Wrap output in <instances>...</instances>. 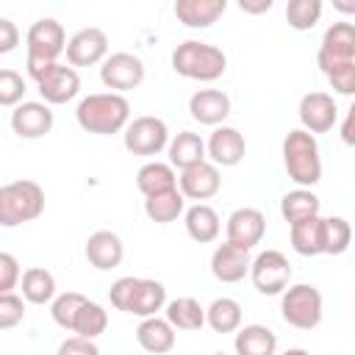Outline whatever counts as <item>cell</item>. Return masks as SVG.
<instances>
[{
	"instance_id": "obj_1",
	"label": "cell",
	"mask_w": 355,
	"mask_h": 355,
	"mask_svg": "<svg viewBox=\"0 0 355 355\" xmlns=\"http://www.w3.org/2000/svg\"><path fill=\"white\" fill-rule=\"evenodd\" d=\"M75 119L86 133L94 136L125 133V128L130 125V103L116 92H94L78 103Z\"/></svg>"
},
{
	"instance_id": "obj_2",
	"label": "cell",
	"mask_w": 355,
	"mask_h": 355,
	"mask_svg": "<svg viewBox=\"0 0 355 355\" xmlns=\"http://www.w3.org/2000/svg\"><path fill=\"white\" fill-rule=\"evenodd\" d=\"M67 33H64V25L55 19V17H42L36 19L28 33H25V67H28V75L36 80H42L55 64H58V55L67 53Z\"/></svg>"
},
{
	"instance_id": "obj_3",
	"label": "cell",
	"mask_w": 355,
	"mask_h": 355,
	"mask_svg": "<svg viewBox=\"0 0 355 355\" xmlns=\"http://www.w3.org/2000/svg\"><path fill=\"white\" fill-rule=\"evenodd\" d=\"M108 300L122 313H133L139 319H150V316H158V311L166 308V288H164L161 280L125 275V277L111 283Z\"/></svg>"
},
{
	"instance_id": "obj_4",
	"label": "cell",
	"mask_w": 355,
	"mask_h": 355,
	"mask_svg": "<svg viewBox=\"0 0 355 355\" xmlns=\"http://www.w3.org/2000/svg\"><path fill=\"white\" fill-rule=\"evenodd\" d=\"M283 169L297 189H313L322 180V153L313 133L294 128L283 139Z\"/></svg>"
},
{
	"instance_id": "obj_5",
	"label": "cell",
	"mask_w": 355,
	"mask_h": 355,
	"mask_svg": "<svg viewBox=\"0 0 355 355\" xmlns=\"http://www.w3.org/2000/svg\"><path fill=\"white\" fill-rule=\"evenodd\" d=\"M172 69L180 78L189 80H200V83H214L225 75L227 69V55L222 53V47L208 44V42H197V39H186L172 50Z\"/></svg>"
},
{
	"instance_id": "obj_6",
	"label": "cell",
	"mask_w": 355,
	"mask_h": 355,
	"mask_svg": "<svg viewBox=\"0 0 355 355\" xmlns=\"http://www.w3.org/2000/svg\"><path fill=\"white\" fill-rule=\"evenodd\" d=\"M44 214V189L36 180H11L0 189V225L17 227Z\"/></svg>"
},
{
	"instance_id": "obj_7",
	"label": "cell",
	"mask_w": 355,
	"mask_h": 355,
	"mask_svg": "<svg viewBox=\"0 0 355 355\" xmlns=\"http://www.w3.org/2000/svg\"><path fill=\"white\" fill-rule=\"evenodd\" d=\"M324 300L313 283H294L280 294V316L294 330H313L322 322Z\"/></svg>"
},
{
	"instance_id": "obj_8",
	"label": "cell",
	"mask_w": 355,
	"mask_h": 355,
	"mask_svg": "<svg viewBox=\"0 0 355 355\" xmlns=\"http://www.w3.org/2000/svg\"><path fill=\"white\" fill-rule=\"evenodd\" d=\"M122 141H125V150L133 155H158L161 150L169 147L172 136L161 116L144 114V116L130 119V125L122 133Z\"/></svg>"
},
{
	"instance_id": "obj_9",
	"label": "cell",
	"mask_w": 355,
	"mask_h": 355,
	"mask_svg": "<svg viewBox=\"0 0 355 355\" xmlns=\"http://www.w3.org/2000/svg\"><path fill=\"white\" fill-rule=\"evenodd\" d=\"M250 280L258 294H266V297L283 294L291 283V263L280 250H263L252 258Z\"/></svg>"
},
{
	"instance_id": "obj_10",
	"label": "cell",
	"mask_w": 355,
	"mask_h": 355,
	"mask_svg": "<svg viewBox=\"0 0 355 355\" xmlns=\"http://www.w3.org/2000/svg\"><path fill=\"white\" fill-rule=\"evenodd\" d=\"M144 61L136 55V53H128V50H119V53H111L103 64H100V80L108 92H116V94H125L130 89H139L144 83Z\"/></svg>"
},
{
	"instance_id": "obj_11",
	"label": "cell",
	"mask_w": 355,
	"mask_h": 355,
	"mask_svg": "<svg viewBox=\"0 0 355 355\" xmlns=\"http://www.w3.org/2000/svg\"><path fill=\"white\" fill-rule=\"evenodd\" d=\"M355 61V22L338 19L333 25H327V31L322 33V44L316 53V64L319 69L327 75L330 69Z\"/></svg>"
},
{
	"instance_id": "obj_12",
	"label": "cell",
	"mask_w": 355,
	"mask_h": 355,
	"mask_svg": "<svg viewBox=\"0 0 355 355\" xmlns=\"http://www.w3.org/2000/svg\"><path fill=\"white\" fill-rule=\"evenodd\" d=\"M297 114H300L302 130H308L313 136L333 130V125L338 122V105H336L333 94H327V92H308V94H302L300 105H297Z\"/></svg>"
},
{
	"instance_id": "obj_13",
	"label": "cell",
	"mask_w": 355,
	"mask_h": 355,
	"mask_svg": "<svg viewBox=\"0 0 355 355\" xmlns=\"http://www.w3.org/2000/svg\"><path fill=\"white\" fill-rule=\"evenodd\" d=\"M108 58V36L103 28H80L67 42L69 67H94Z\"/></svg>"
},
{
	"instance_id": "obj_14",
	"label": "cell",
	"mask_w": 355,
	"mask_h": 355,
	"mask_svg": "<svg viewBox=\"0 0 355 355\" xmlns=\"http://www.w3.org/2000/svg\"><path fill=\"white\" fill-rule=\"evenodd\" d=\"M263 233H266V216L258 208H250V205L236 208L225 222V241H230V244H236L247 252L255 244H261Z\"/></svg>"
},
{
	"instance_id": "obj_15",
	"label": "cell",
	"mask_w": 355,
	"mask_h": 355,
	"mask_svg": "<svg viewBox=\"0 0 355 355\" xmlns=\"http://www.w3.org/2000/svg\"><path fill=\"white\" fill-rule=\"evenodd\" d=\"M53 108L44 100H25L11 111V130L19 139H42L53 130Z\"/></svg>"
},
{
	"instance_id": "obj_16",
	"label": "cell",
	"mask_w": 355,
	"mask_h": 355,
	"mask_svg": "<svg viewBox=\"0 0 355 355\" xmlns=\"http://www.w3.org/2000/svg\"><path fill=\"white\" fill-rule=\"evenodd\" d=\"M208 161L216 164V166H236L244 161L247 155V141H244V133L233 125H219L211 130L208 141Z\"/></svg>"
},
{
	"instance_id": "obj_17",
	"label": "cell",
	"mask_w": 355,
	"mask_h": 355,
	"mask_svg": "<svg viewBox=\"0 0 355 355\" xmlns=\"http://www.w3.org/2000/svg\"><path fill=\"white\" fill-rule=\"evenodd\" d=\"M178 189L186 200H211L214 194H219L222 189V175H219V166L211 164V161H202L197 166H189L178 175Z\"/></svg>"
},
{
	"instance_id": "obj_18",
	"label": "cell",
	"mask_w": 355,
	"mask_h": 355,
	"mask_svg": "<svg viewBox=\"0 0 355 355\" xmlns=\"http://www.w3.org/2000/svg\"><path fill=\"white\" fill-rule=\"evenodd\" d=\"M36 89L42 94V100L47 105H64L69 100L78 97L80 92V75L75 67H67V64H55L42 80H36Z\"/></svg>"
},
{
	"instance_id": "obj_19",
	"label": "cell",
	"mask_w": 355,
	"mask_h": 355,
	"mask_svg": "<svg viewBox=\"0 0 355 355\" xmlns=\"http://www.w3.org/2000/svg\"><path fill=\"white\" fill-rule=\"evenodd\" d=\"M189 114L200 125L219 128L230 116V97L222 89H197L189 97Z\"/></svg>"
},
{
	"instance_id": "obj_20",
	"label": "cell",
	"mask_w": 355,
	"mask_h": 355,
	"mask_svg": "<svg viewBox=\"0 0 355 355\" xmlns=\"http://www.w3.org/2000/svg\"><path fill=\"white\" fill-rule=\"evenodd\" d=\"M83 255L97 272H108L122 263L125 244L114 230H94L83 244Z\"/></svg>"
},
{
	"instance_id": "obj_21",
	"label": "cell",
	"mask_w": 355,
	"mask_h": 355,
	"mask_svg": "<svg viewBox=\"0 0 355 355\" xmlns=\"http://www.w3.org/2000/svg\"><path fill=\"white\" fill-rule=\"evenodd\" d=\"M250 266H252V258L247 250L230 244V241H222L214 252H211V275L219 280V283H239L250 275Z\"/></svg>"
},
{
	"instance_id": "obj_22",
	"label": "cell",
	"mask_w": 355,
	"mask_h": 355,
	"mask_svg": "<svg viewBox=\"0 0 355 355\" xmlns=\"http://www.w3.org/2000/svg\"><path fill=\"white\" fill-rule=\"evenodd\" d=\"M172 11L180 25L191 31H202L211 28L227 11V0H175Z\"/></svg>"
},
{
	"instance_id": "obj_23",
	"label": "cell",
	"mask_w": 355,
	"mask_h": 355,
	"mask_svg": "<svg viewBox=\"0 0 355 355\" xmlns=\"http://www.w3.org/2000/svg\"><path fill=\"white\" fill-rule=\"evenodd\" d=\"M175 333H178V330L166 322V316H164V319H161V316H150V319H141V322H139V327H136V341H139V347H141L144 352H150V355H166V352L175 349V341H178Z\"/></svg>"
},
{
	"instance_id": "obj_24",
	"label": "cell",
	"mask_w": 355,
	"mask_h": 355,
	"mask_svg": "<svg viewBox=\"0 0 355 355\" xmlns=\"http://www.w3.org/2000/svg\"><path fill=\"white\" fill-rule=\"evenodd\" d=\"M166 155H169V164L175 169H189V166H197L202 161H208V147L202 141L200 133L194 130H180L172 136L169 147H166Z\"/></svg>"
},
{
	"instance_id": "obj_25",
	"label": "cell",
	"mask_w": 355,
	"mask_h": 355,
	"mask_svg": "<svg viewBox=\"0 0 355 355\" xmlns=\"http://www.w3.org/2000/svg\"><path fill=\"white\" fill-rule=\"evenodd\" d=\"M183 225H186V233L189 239H194L197 244H211L216 241L219 230H222V219L219 214L208 205V202H194L186 208L183 214Z\"/></svg>"
},
{
	"instance_id": "obj_26",
	"label": "cell",
	"mask_w": 355,
	"mask_h": 355,
	"mask_svg": "<svg viewBox=\"0 0 355 355\" xmlns=\"http://www.w3.org/2000/svg\"><path fill=\"white\" fill-rule=\"evenodd\" d=\"M236 355H277V336L266 324H241L233 338Z\"/></svg>"
},
{
	"instance_id": "obj_27",
	"label": "cell",
	"mask_w": 355,
	"mask_h": 355,
	"mask_svg": "<svg viewBox=\"0 0 355 355\" xmlns=\"http://www.w3.org/2000/svg\"><path fill=\"white\" fill-rule=\"evenodd\" d=\"M136 189L144 194V197H153V194H161V191H169V189H178V172L175 166L166 161H147L139 172H136Z\"/></svg>"
},
{
	"instance_id": "obj_28",
	"label": "cell",
	"mask_w": 355,
	"mask_h": 355,
	"mask_svg": "<svg viewBox=\"0 0 355 355\" xmlns=\"http://www.w3.org/2000/svg\"><path fill=\"white\" fill-rule=\"evenodd\" d=\"M144 214L155 225H169L186 214V197L180 194V189H169V191L144 197Z\"/></svg>"
},
{
	"instance_id": "obj_29",
	"label": "cell",
	"mask_w": 355,
	"mask_h": 355,
	"mask_svg": "<svg viewBox=\"0 0 355 355\" xmlns=\"http://www.w3.org/2000/svg\"><path fill=\"white\" fill-rule=\"evenodd\" d=\"M19 288H22L25 302H31V305H47V302H53L58 297L55 294V277L44 266L25 269L22 280H19Z\"/></svg>"
},
{
	"instance_id": "obj_30",
	"label": "cell",
	"mask_w": 355,
	"mask_h": 355,
	"mask_svg": "<svg viewBox=\"0 0 355 355\" xmlns=\"http://www.w3.org/2000/svg\"><path fill=\"white\" fill-rule=\"evenodd\" d=\"M322 225L324 216H308L302 222L288 225V236H291V250L297 255H322Z\"/></svg>"
},
{
	"instance_id": "obj_31",
	"label": "cell",
	"mask_w": 355,
	"mask_h": 355,
	"mask_svg": "<svg viewBox=\"0 0 355 355\" xmlns=\"http://www.w3.org/2000/svg\"><path fill=\"white\" fill-rule=\"evenodd\" d=\"M166 322L175 327V330H186V333H194L205 324V308L200 305V300L194 297H178V300H169L166 302Z\"/></svg>"
},
{
	"instance_id": "obj_32",
	"label": "cell",
	"mask_w": 355,
	"mask_h": 355,
	"mask_svg": "<svg viewBox=\"0 0 355 355\" xmlns=\"http://www.w3.org/2000/svg\"><path fill=\"white\" fill-rule=\"evenodd\" d=\"M241 302L233 297H216L208 308H205V324L214 333H236L241 327Z\"/></svg>"
},
{
	"instance_id": "obj_33",
	"label": "cell",
	"mask_w": 355,
	"mask_h": 355,
	"mask_svg": "<svg viewBox=\"0 0 355 355\" xmlns=\"http://www.w3.org/2000/svg\"><path fill=\"white\" fill-rule=\"evenodd\" d=\"M319 205L322 202L311 189H291L280 200V216L288 225H294V222H302L308 216H319Z\"/></svg>"
},
{
	"instance_id": "obj_34",
	"label": "cell",
	"mask_w": 355,
	"mask_h": 355,
	"mask_svg": "<svg viewBox=\"0 0 355 355\" xmlns=\"http://www.w3.org/2000/svg\"><path fill=\"white\" fill-rule=\"evenodd\" d=\"M352 244V225L344 216H327L322 225V255H341Z\"/></svg>"
},
{
	"instance_id": "obj_35",
	"label": "cell",
	"mask_w": 355,
	"mask_h": 355,
	"mask_svg": "<svg viewBox=\"0 0 355 355\" xmlns=\"http://www.w3.org/2000/svg\"><path fill=\"white\" fill-rule=\"evenodd\" d=\"M86 300L89 297H83L80 291H64V294H58L53 302H50V316H53V322L61 327V330H75V319H78V313H80V308L86 305Z\"/></svg>"
},
{
	"instance_id": "obj_36",
	"label": "cell",
	"mask_w": 355,
	"mask_h": 355,
	"mask_svg": "<svg viewBox=\"0 0 355 355\" xmlns=\"http://www.w3.org/2000/svg\"><path fill=\"white\" fill-rule=\"evenodd\" d=\"M105 327H108V311H105L100 302L86 300V305L80 308V313H78V319H75V330H72V333L94 341L97 336L105 333Z\"/></svg>"
},
{
	"instance_id": "obj_37",
	"label": "cell",
	"mask_w": 355,
	"mask_h": 355,
	"mask_svg": "<svg viewBox=\"0 0 355 355\" xmlns=\"http://www.w3.org/2000/svg\"><path fill=\"white\" fill-rule=\"evenodd\" d=\"M324 3L322 0H288L286 6V22L294 31H311L322 19Z\"/></svg>"
},
{
	"instance_id": "obj_38",
	"label": "cell",
	"mask_w": 355,
	"mask_h": 355,
	"mask_svg": "<svg viewBox=\"0 0 355 355\" xmlns=\"http://www.w3.org/2000/svg\"><path fill=\"white\" fill-rule=\"evenodd\" d=\"M25 92H28V83L17 69H8V67L0 69V105L3 108H17L19 103H25L22 100Z\"/></svg>"
},
{
	"instance_id": "obj_39",
	"label": "cell",
	"mask_w": 355,
	"mask_h": 355,
	"mask_svg": "<svg viewBox=\"0 0 355 355\" xmlns=\"http://www.w3.org/2000/svg\"><path fill=\"white\" fill-rule=\"evenodd\" d=\"M25 319V297L19 294H0V330H11Z\"/></svg>"
},
{
	"instance_id": "obj_40",
	"label": "cell",
	"mask_w": 355,
	"mask_h": 355,
	"mask_svg": "<svg viewBox=\"0 0 355 355\" xmlns=\"http://www.w3.org/2000/svg\"><path fill=\"white\" fill-rule=\"evenodd\" d=\"M327 83L336 94H344V97H355V61L349 64H341L336 69H330L327 75Z\"/></svg>"
},
{
	"instance_id": "obj_41",
	"label": "cell",
	"mask_w": 355,
	"mask_h": 355,
	"mask_svg": "<svg viewBox=\"0 0 355 355\" xmlns=\"http://www.w3.org/2000/svg\"><path fill=\"white\" fill-rule=\"evenodd\" d=\"M19 280H22L19 261L11 252H0V294H11Z\"/></svg>"
},
{
	"instance_id": "obj_42",
	"label": "cell",
	"mask_w": 355,
	"mask_h": 355,
	"mask_svg": "<svg viewBox=\"0 0 355 355\" xmlns=\"http://www.w3.org/2000/svg\"><path fill=\"white\" fill-rule=\"evenodd\" d=\"M55 355H100V347L92 341V338H83V336H69L58 344Z\"/></svg>"
},
{
	"instance_id": "obj_43",
	"label": "cell",
	"mask_w": 355,
	"mask_h": 355,
	"mask_svg": "<svg viewBox=\"0 0 355 355\" xmlns=\"http://www.w3.org/2000/svg\"><path fill=\"white\" fill-rule=\"evenodd\" d=\"M19 44V28L14 19L0 17V55H8Z\"/></svg>"
},
{
	"instance_id": "obj_44",
	"label": "cell",
	"mask_w": 355,
	"mask_h": 355,
	"mask_svg": "<svg viewBox=\"0 0 355 355\" xmlns=\"http://www.w3.org/2000/svg\"><path fill=\"white\" fill-rule=\"evenodd\" d=\"M341 141L347 144V147H355V100H352V105L347 108V116L341 119Z\"/></svg>"
},
{
	"instance_id": "obj_45",
	"label": "cell",
	"mask_w": 355,
	"mask_h": 355,
	"mask_svg": "<svg viewBox=\"0 0 355 355\" xmlns=\"http://www.w3.org/2000/svg\"><path fill=\"white\" fill-rule=\"evenodd\" d=\"M272 6H275L272 0H239V8L244 14H266Z\"/></svg>"
},
{
	"instance_id": "obj_46",
	"label": "cell",
	"mask_w": 355,
	"mask_h": 355,
	"mask_svg": "<svg viewBox=\"0 0 355 355\" xmlns=\"http://www.w3.org/2000/svg\"><path fill=\"white\" fill-rule=\"evenodd\" d=\"M333 8L338 14H355V0H333Z\"/></svg>"
},
{
	"instance_id": "obj_47",
	"label": "cell",
	"mask_w": 355,
	"mask_h": 355,
	"mask_svg": "<svg viewBox=\"0 0 355 355\" xmlns=\"http://www.w3.org/2000/svg\"><path fill=\"white\" fill-rule=\"evenodd\" d=\"M280 355H311V352L302 349V347H291V349H286V352H280Z\"/></svg>"
},
{
	"instance_id": "obj_48",
	"label": "cell",
	"mask_w": 355,
	"mask_h": 355,
	"mask_svg": "<svg viewBox=\"0 0 355 355\" xmlns=\"http://www.w3.org/2000/svg\"><path fill=\"white\" fill-rule=\"evenodd\" d=\"M214 355H225V352H214Z\"/></svg>"
}]
</instances>
